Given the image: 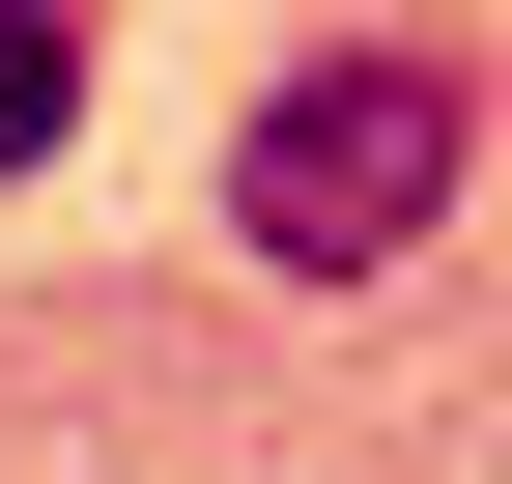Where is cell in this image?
Wrapping results in <instances>:
<instances>
[{
	"label": "cell",
	"instance_id": "obj_1",
	"mask_svg": "<svg viewBox=\"0 0 512 484\" xmlns=\"http://www.w3.org/2000/svg\"><path fill=\"white\" fill-rule=\"evenodd\" d=\"M456 171H484V57H456V29H342V57L256 86L228 228H256L285 285H399L427 228H456Z\"/></svg>",
	"mask_w": 512,
	"mask_h": 484
},
{
	"label": "cell",
	"instance_id": "obj_2",
	"mask_svg": "<svg viewBox=\"0 0 512 484\" xmlns=\"http://www.w3.org/2000/svg\"><path fill=\"white\" fill-rule=\"evenodd\" d=\"M86 143V0H0V171Z\"/></svg>",
	"mask_w": 512,
	"mask_h": 484
}]
</instances>
